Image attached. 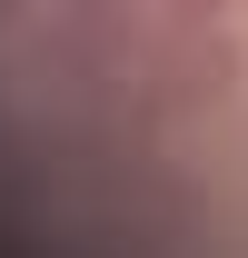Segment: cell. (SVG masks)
I'll list each match as a JSON object with an SVG mask.
<instances>
[{
  "label": "cell",
  "instance_id": "2",
  "mask_svg": "<svg viewBox=\"0 0 248 258\" xmlns=\"http://www.w3.org/2000/svg\"><path fill=\"white\" fill-rule=\"evenodd\" d=\"M159 10H179V20H228V0H159Z\"/></svg>",
  "mask_w": 248,
  "mask_h": 258
},
{
  "label": "cell",
  "instance_id": "1",
  "mask_svg": "<svg viewBox=\"0 0 248 258\" xmlns=\"http://www.w3.org/2000/svg\"><path fill=\"white\" fill-rule=\"evenodd\" d=\"M129 109L139 119H199V109H218V99L238 90V40L218 30V20H159V30H139V50H129Z\"/></svg>",
  "mask_w": 248,
  "mask_h": 258
}]
</instances>
